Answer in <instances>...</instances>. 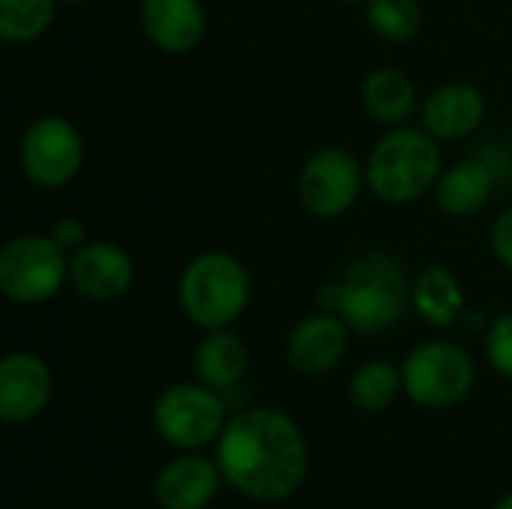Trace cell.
I'll return each instance as SVG.
<instances>
[{"label":"cell","mask_w":512,"mask_h":509,"mask_svg":"<svg viewBox=\"0 0 512 509\" xmlns=\"http://www.w3.org/2000/svg\"><path fill=\"white\" fill-rule=\"evenodd\" d=\"M216 462L228 486L258 504L294 498L309 471L300 426L276 408H246L228 417L216 441Z\"/></svg>","instance_id":"1"},{"label":"cell","mask_w":512,"mask_h":509,"mask_svg":"<svg viewBox=\"0 0 512 509\" xmlns=\"http://www.w3.org/2000/svg\"><path fill=\"white\" fill-rule=\"evenodd\" d=\"M318 303L351 330L375 336L396 327L408 306H414V282H408L405 267L393 255L369 252L357 258L339 282L324 285Z\"/></svg>","instance_id":"2"},{"label":"cell","mask_w":512,"mask_h":509,"mask_svg":"<svg viewBox=\"0 0 512 509\" xmlns=\"http://www.w3.org/2000/svg\"><path fill=\"white\" fill-rule=\"evenodd\" d=\"M444 171L438 138L426 129L393 126L369 153L366 183L387 204H408L435 189Z\"/></svg>","instance_id":"3"},{"label":"cell","mask_w":512,"mask_h":509,"mask_svg":"<svg viewBox=\"0 0 512 509\" xmlns=\"http://www.w3.org/2000/svg\"><path fill=\"white\" fill-rule=\"evenodd\" d=\"M252 282L240 258L228 252H204L192 258L177 285L180 309L204 330H228L249 306Z\"/></svg>","instance_id":"4"},{"label":"cell","mask_w":512,"mask_h":509,"mask_svg":"<svg viewBox=\"0 0 512 509\" xmlns=\"http://www.w3.org/2000/svg\"><path fill=\"white\" fill-rule=\"evenodd\" d=\"M477 369L465 348L456 342H423L402 363L405 396L426 411H447L468 399Z\"/></svg>","instance_id":"5"},{"label":"cell","mask_w":512,"mask_h":509,"mask_svg":"<svg viewBox=\"0 0 512 509\" xmlns=\"http://www.w3.org/2000/svg\"><path fill=\"white\" fill-rule=\"evenodd\" d=\"M69 282V252L51 234L12 237L0 252V291L18 306H39Z\"/></svg>","instance_id":"6"},{"label":"cell","mask_w":512,"mask_h":509,"mask_svg":"<svg viewBox=\"0 0 512 509\" xmlns=\"http://www.w3.org/2000/svg\"><path fill=\"white\" fill-rule=\"evenodd\" d=\"M228 414L219 390L207 384H174L159 393L153 405V426L159 438L180 453H201L225 432Z\"/></svg>","instance_id":"7"},{"label":"cell","mask_w":512,"mask_h":509,"mask_svg":"<svg viewBox=\"0 0 512 509\" xmlns=\"http://www.w3.org/2000/svg\"><path fill=\"white\" fill-rule=\"evenodd\" d=\"M18 159L30 183L42 189H60L81 171L84 141L66 117L45 114L24 129Z\"/></svg>","instance_id":"8"},{"label":"cell","mask_w":512,"mask_h":509,"mask_svg":"<svg viewBox=\"0 0 512 509\" xmlns=\"http://www.w3.org/2000/svg\"><path fill=\"white\" fill-rule=\"evenodd\" d=\"M366 183V168L345 147H321L312 153L297 180L303 207L318 219H336L354 207Z\"/></svg>","instance_id":"9"},{"label":"cell","mask_w":512,"mask_h":509,"mask_svg":"<svg viewBox=\"0 0 512 509\" xmlns=\"http://www.w3.org/2000/svg\"><path fill=\"white\" fill-rule=\"evenodd\" d=\"M54 378L42 357L12 351L0 360V417L9 426L36 420L51 402Z\"/></svg>","instance_id":"10"},{"label":"cell","mask_w":512,"mask_h":509,"mask_svg":"<svg viewBox=\"0 0 512 509\" xmlns=\"http://www.w3.org/2000/svg\"><path fill=\"white\" fill-rule=\"evenodd\" d=\"M132 282H135L132 258L108 240L87 243L69 255V285L84 300L114 303L132 288Z\"/></svg>","instance_id":"11"},{"label":"cell","mask_w":512,"mask_h":509,"mask_svg":"<svg viewBox=\"0 0 512 509\" xmlns=\"http://www.w3.org/2000/svg\"><path fill=\"white\" fill-rule=\"evenodd\" d=\"M348 330L351 327L333 312L303 318L288 333V345H285L288 366L306 378L330 375L348 351Z\"/></svg>","instance_id":"12"},{"label":"cell","mask_w":512,"mask_h":509,"mask_svg":"<svg viewBox=\"0 0 512 509\" xmlns=\"http://www.w3.org/2000/svg\"><path fill=\"white\" fill-rule=\"evenodd\" d=\"M222 480L225 477L216 459L201 453H180L159 468L153 480V498L159 509H207Z\"/></svg>","instance_id":"13"},{"label":"cell","mask_w":512,"mask_h":509,"mask_svg":"<svg viewBox=\"0 0 512 509\" xmlns=\"http://www.w3.org/2000/svg\"><path fill=\"white\" fill-rule=\"evenodd\" d=\"M138 15L147 39L165 54H189L207 33L201 0H141Z\"/></svg>","instance_id":"14"},{"label":"cell","mask_w":512,"mask_h":509,"mask_svg":"<svg viewBox=\"0 0 512 509\" xmlns=\"http://www.w3.org/2000/svg\"><path fill=\"white\" fill-rule=\"evenodd\" d=\"M486 117V96L468 81L435 87L423 102V129L438 141H462L480 129Z\"/></svg>","instance_id":"15"},{"label":"cell","mask_w":512,"mask_h":509,"mask_svg":"<svg viewBox=\"0 0 512 509\" xmlns=\"http://www.w3.org/2000/svg\"><path fill=\"white\" fill-rule=\"evenodd\" d=\"M495 183H498V174L492 171V165L483 156H474V159H462L444 168L435 183V195L444 213L471 216L489 204Z\"/></svg>","instance_id":"16"},{"label":"cell","mask_w":512,"mask_h":509,"mask_svg":"<svg viewBox=\"0 0 512 509\" xmlns=\"http://www.w3.org/2000/svg\"><path fill=\"white\" fill-rule=\"evenodd\" d=\"M246 369H249V351L243 339L234 336L231 330H207V336L195 348L198 381L222 393L237 387Z\"/></svg>","instance_id":"17"},{"label":"cell","mask_w":512,"mask_h":509,"mask_svg":"<svg viewBox=\"0 0 512 509\" xmlns=\"http://www.w3.org/2000/svg\"><path fill=\"white\" fill-rule=\"evenodd\" d=\"M414 309L432 327H453L465 309V291L456 273L444 264L420 270L414 279Z\"/></svg>","instance_id":"18"},{"label":"cell","mask_w":512,"mask_h":509,"mask_svg":"<svg viewBox=\"0 0 512 509\" xmlns=\"http://www.w3.org/2000/svg\"><path fill=\"white\" fill-rule=\"evenodd\" d=\"M363 105L366 111L387 126H402L417 105V90L411 78L396 66L375 69L363 84Z\"/></svg>","instance_id":"19"},{"label":"cell","mask_w":512,"mask_h":509,"mask_svg":"<svg viewBox=\"0 0 512 509\" xmlns=\"http://www.w3.org/2000/svg\"><path fill=\"white\" fill-rule=\"evenodd\" d=\"M351 402L366 414H381L396 405L399 393H405L402 369H396L387 360H369L354 369L348 384Z\"/></svg>","instance_id":"20"},{"label":"cell","mask_w":512,"mask_h":509,"mask_svg":"<svg viewBox=\"0 0 512 509\" xmlns=\"http://www.w3.org/2000/svg\"><path fill=\"white\" fill-rule=\"evenodd\" d=\"M57 12V0H0V36L6 42L39 39Z\"/></svg>","instance_id":"21"},{"label":"cell","mask_w":512,"mask_h":509,"mask_svg":"<svg viewBox=\"0 0 512 509\" xmlns=\"http://www.w3.org/2000/svg\"><path fill=\"white\" fill-rule=\"evenodd\" d=\"M423 12L417 0H369V27L387 42H408L420 33Z\"/></svg>","instance_id":"22"},{"label":"cell","mask_w":512,"mask_h":509,"mask_svg":"<svg viewBox=\"0 0 512 509\" xmlns=\"http://www.w3.org/2000/svg\"><path fill=\"white\" fill-rule=\"evenodd\" d=\"M486 357L492 363V369L504 378L512 381V312L501 315L486 336Z\"/></svg>","instance_id":"23"},{"label":"cell","mask_w":512,"mask_h":509,"mask_svg":"<svg viewBox=\"0 0 512 509\" xmlns=\"http://www.w3.org/2000/svg\"><path fill=\"white\" fill-rule=\"evenodd\" d=\"M51 237H54V240H57V246H60V249H66L69 255L90 243V240H87V225H84L81 219H72V216L60 219V222L51 228Z\"/></svg>","instance_id":"24"},{"label":"cell","mask_w":512,"mask_h":509,"mask_svg":"<svg viewBox=\"0 0 512 509\" xmlns=\"http://www.w3.org/2000/svg\"><path fill=\"white\" fill-rule=\"evenodd\" d=\"M492 252L507 270H512V207L504 210L492 225Z\"/></svg>","instance_id":"25"},{"label":"cell","mask_w":512,"mask_h":509,"mask_svg":"<svg viewBox=\"0 0 512 509\" xmlns=\"http://www.w3.org/2000/svg\"><path fill=\"white\" fill-rule=\"evenodd\" d=\"M495 509H512V495H507V498H501V501L495 504Z\"/></svg>","instance_id":"26"},{"label":"cell","mask_w":512,"mask_h":509,"mask_svg":"<svg viewBox=\"0 0 512 509\" xmlns=\"http://www.w3.org/2000/svg\"><path fill=\"white\" fill-rule=\"evenodd\" d=\"M57 3H69V6H81V3H87V0H57Z\"/></svg>","instance_id":"27"},{"label":"cell","mask_w":512,"mask_h":509,"mask_svg":"<svg viewBox=\"0 0 512 509\" xmlns=\"http://www.w3.org/2000/svg\"><path fill=\"white\" fill-rule=\"evenodd\" d=\"M342 3H369V0H342Z\"/></svg>","instance_id":"28"}]
</instances>
